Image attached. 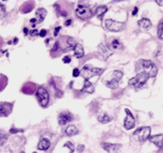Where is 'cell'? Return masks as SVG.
Masks as SVG:
<instances>
[{
	"label": "cell",
	"instance_id": "ac0fdd59",
	"mask_svg": "<svg viewBox=\"0 0 163 153\" xmlns=\"http://www.w3.org/2000/svg\"><path fill=\"white\" fill-rule=\"evenodd\" d=\"M94 92V87L93 85L89 81L85 80V83H84V87L81 89V93H92Z\"/></svg>",
	"mask_w": 163,
	"mask_h": 153
},
{
	"label": "cell",
	"instance_id": "e0dca14e",
	"mask_svg": "<svg viewBox=\"0 0 163 153\" xmlns=\"http://www.w3.org/2000/svg\"><path fill=\"white\" fill-rule=\"evenodd\" d=\"M138 25L141 27V29L149 30L152 27V23L148 18H141V20L138 21Z\"/></svg>",
	"mask_w": 163,
	"mask_h": 153
},
{
	"label": "cell",
	"instance_id": "d4e9b609",
	"mask_svg": "<svg viewBox=\"0 0 163 153\" xmlns=\"http://www.w3.org/2000/svg\"><path fill=\"white\" fill-rule=\"evenodd\" d=\"M106 87L111 89H115L118 87V81L117 80H115L114 78H112L110 81L106 82Z\"/></svg>",
	"mask_w": 163,
	"mask_h": 153
},
{
	"label": "cell",
	"instance_id": "484cf974",
	"mask_svg": "<svg viewBox=\"0 0 163 153\" xmlns=\"http://www.w3.org/2000/svg\"><path fill=\"white\" fill-rule=\"evenodd\" d=\"M124 75V74H123V72L122 71H119V70H116V71H114L113 72V78L115 79V80H117L118 81H120L121 80H122V77Z\"/></svg>",
	"mask_w": 163,
	"mask_h": 153
},
{
	"label": "cell",
	"instance_id": "5bb4252c",
	"mask_svg": "<svg viewBox=\"0 0 163 153\" xmlns=\"http://www.w3.org/2000/svg\"><path fill=\"white\" fill-rule=\"evenodd\" d=\"M149 138V141L152 142L153 144H155L158 148H162V142H163V135L162 134H159V135H156V136H152Z\"/></svg>",
	"mask_w": 163,
	"mask_h": 153
},
{
	"label": "cell",
	"instance_id": "d6a6232c",
	"mask_svg": "<svg viewBox=\"0 0 163 153\" xmlns=\"http://www.w3.org/2000/svg\"><path fill=\"white\" fill-rule=\"evenodd\" d=\"M62 61H63L64 63H70L71 62V58L69 56H65V57H63Z\"/></svg>",
	"mask_w": 163,
	"mask_h": 153
},
{
	"label": "cell",
	"instance_id": "1f68e13d",
	"mask_svg": "<svg viewBox=\"0 0 163 153\" xmlns=\"http://www.w3.org/2000/svg\"><path fill=\"white\" fill-rule=\"evenodd\" d=\"M4 140H5V136H4V134H3L2 132H0V146L4 142Z\"/></svg>",
	"mask_w": 163,
	"mask_h": 153
},
{
	"label": "cell",
	"instance_id": "277c9868",
	"mask_svg": "<svg viewBox=\"0 0 163 153\" xmlns=\"http://www.w3.org/2000/svg\"><path fill=\"white\" fill-rule=\"evenodd\" d=\"M150 132H151V128L150 127H148V126L140 127L134 132L133 137L134 138L137 139L138 141L143 142V141L147 140L149 138Z\"/></svg>",
	"mask_w": 163,
	"mask_h": 153
},
{
	"label": "cell",
	"instance_id": "7bdbcfd3",
	"mask_svg": "<svg viewBox=\"0 0 163 153\" xmlns=\"http://www.w3.org/2000/svg\"><path fill=\"white\" fill-rule=\"evenodd\" d=\"M21 153H24V152H21Z\"/></svg>",
	"mask_w": 163,
	"mask_h": 153
},
{
	"label": "cell",
	"instance_id": "603a6c76",
	"mask_svg": "<svg viewBox=\"0 0 163 153\" xmlns=\"http://www.w3.org/2000/svg\"><path fill=\"white\" fill-rule=\"evenodd\" d=\"M8 84V78L4 75L0 74V92H2Z\"/></svg>",
	"mask_w": 163,
	"mask_h": 153
},
{
	"label": "cell",
	"instance_id": "4fadbf2b",
	"mask_svg": "<svg viewBox=\"0 0 163 153\" xmlns=\"http://www.w3.org/2000/svg\"><path fill=\"white\" fill-rule=\"evenodd\" d=\"M98 52L99 54L104 57V59H107L110 55L112 54L111 50L109 49V47H107L104 44H99L98 47Z\"/></svg>",
	"mask_w": 163,
	"mask_h": 153
},
{
	"label": "cell",
	"instance_id": "ffe728a7",
	"mask_svg": "<svg viewBox=\"0 0 163 153\" xmlns=\"http://www.w3.org/2000/svg\"><path fill=\"white\" fill-rule=\"evenodd\" d=\"M35 4L34 2H26L25 4H23L21 7V11L22 13H29L30 11H31V10L34 8Z\"/></svg>",
	"mask_w": 163,
	"mask_h": 153
},
{
	"label": "cell",
	"instance_id": "6da1fadb",
	"mask_svg": "<svg viewBox=\"0 0 163 153\" xmlns=\"http://www.w3.org/2000/svg\"><path fill=\"white\" fill-rule=\"evenodd\" d=\"M135 71L137 72V74H143L149 78L156 76L158 69L153 61L148 60H139L135 63Z\"/></svg>",
	"mask_w": 163,
	"mask_h": 153
},
{
	"label": "cell",
	"instance_id": "7a4b0ae2",
	"mask_svg": "<svg viewBox=\"0 0 163 153\" xmlns=\"http://www.w3.org/2000/svg\"><path fill=\"white\" fill-rule=\"evenodd\" d=\"M104 72V69H98V68H92L90 65H86L81 71H80V73L81 74V75L85 80L88 81V79H90L91 77L95 76V75H100L102 73Z\"/></svg>",
	"mask_w": 163,
	"mask_h": 153
},
{
	"label": "cell",
	"instance_id": "83f0119b",
	"mask_svg": "<svg viewBox=\"0 0 163 153\" xmlns=\"http://www.w3.org/2000/svg\"><path fill=\"white\" fill-rule=\"evenodd\" d=\"M5 15H6V8L0 3V17H4Z\"/></svg>",
	"mask_w": 163,
	"mask_h": 153
},
{
	"label": "cell",
	"instance_id": "30bf717a",
	"mask_svg": "<svg viewBox=\"0 0 163 153\" xmlns=\"http://www.w3.org/2000/svg\"><path fill=\"white\" fill-rule=\"evenodd\" d=\"M73 119H74V116L72 113H70L68 112L61 113H60L59 117H58V122L61 125H66L68 122H71Z\"/></svg>",
	"mask_w": 163,
	"mask_h": 153
},
{
	"label": "cell",
	"instance_id": "b9f144b4",
	"mask_svg": "<svg viewBox=\"0 0 163 153\" xmlns=\"http://www.w3.org/2000/svg\"><path fill=\"white\" fill-rule=\"evenodd\" d=\"M156 3H157V4H158L159 5H161V6L162 5V1H160V0H156Z\"/></svg>",
	"mask_w": 163,
	"mask_h": 153
},
{
	"label": "cell",
	"instance_id": "ee69618b",
	"mask_svg": "<svg viewBox=\"0 0 163 153\" xmlns=\"http://www.w3.org/2000/svg\"><path fill=\"white\" fill-rule=\"evenodd\" d=\"M33 153H36V152H33Z\"/></svg>",
	"mask_w": 163,
	"mask_h": 153
},
{
	"label": "cell",
	"instance_id": "7402d4cb",
	"mask_svg": "<svg viewBox=\"0 0 163 153\" xmlns=\"http://www.w3.org/2000/svg\"><path fill=\"white\" fill-rule=\"evenodd\" d=\"M107 10H108V8L106 7L105 5H101V6H98V7L97 8L96 12H95V13H96V15L98 16V17L100 20H102L104 13H105Z\"/></svg>",
	"mask_w": 163,
	"mask_h": 153
},
{
	"label": "cell",
	"instance_id": "60d3db41",
	"mask_svg": "<svg viewBox=\"0 0 163 153\" xmlns=\"http://www.w3.org/2000/svg\"><path fill=\"white\" fill-rule=\"evenodd\" d=\"M23 33H24V35H25V36H27V35H28V33H29V30H28L27 28H24V29H23Z\"/></svg>",
	"mask_w": 163,
	"mask_h": 153
},
{
	"label": "cell",
	"instance_id": "cb8c5ba5",
	"mask_svg": "<svg viewBox=\"0 0 163 153\" xmlns=\"http://www.w3.org/2000/svg\"><path fill=\"white\" fill-rule=\"evenodd\" d=\"M98 120L100 123H103V124H106V123H109L111 121V118L107 114V113H103L102 115L98 116Z\"/></svg>",
	"mask_w": 163,
	"mask_h": 153
},
{
	"label": "cell",
	"instance_id": "5b68a950",
	"mask_svg": "<svg viewBox=\"0 0 163 153\" xmlns=\"http://www.w3.org/2000/svg\"><path fill=\"white\" fill-rule=\"evenodd\" d=\"M36 95L40 105L42 107H47L48 104V102H49V94H48V91L45 89L44 87H40L37 89Z\"/></svg>",
	"mask_w": 163,
	"mask_h": 153
},
{
	"label": "cell",
	"instance_id": "7c38bea8",
	"mask_svg": "<svg viewBox=\"0 0 163 153\" xmlns=\"http://www.w3.org/2000/svg\"><path fill=\"white\" fill-rule=\"evenodd\" d=\"M36 91V85L32 82H26L22 86V92L25 94H33Z\"/></svg>",
	"mask_w": 163,
	"mask_h": 153
},
{
	"label": "cell",
	"instance_id": "e575fe53",
	"mask_svg": "<svg viewBox=\"0 0 163 153\" xmlns=\"http://www.w3.org/2000/svg\"><path fill=\"white\" fill-rule=\"evenodd\" d=\"M30 34L31 37H35V36H38L39 35V32L37 31V30H34V31H30Z\"/></svg>",
	"mask_w": 163,
	"mask_h": 153
},
{
	"label": "cell",
	"instance_id": "3957f363",
	"mask_svg": "<svg viewBox=\"0 0 163 153\" xmlns=\"http://www.w3.org/2000/svg\"><path fill=\"white\" fill-rule=\"evenodd\" d=\"M148 77L143 74H137L133 78H131L129 81V85L132 87H135L136 89L141 88L148 81Z\"/></svg>",
	"mask_w": 163,
	"mask_h": 153
},
{
	"label": "cell",
	"instance_id": "74e56055",
	"mask_svg": "<svg viewBox=\"0 0 163 153\" xmlns=\"http://www.w3.org/2000/svg\"><path fill=\"white\" fill-rule=\"evenodd\" d=\"M137 12H138V8L135 7V9H134V10H133V12H132V15H133V16L136 15V14H137Z\"/></svg>",
	"mask_w": 163,
	"mask_h": 153
},
{
	"label": "cell",
	"instance_id": "4dcf8cb0",
	"mask_svg": "<svg viewBox=\"0 0 163 153\" xmlns=\"http://www.w3.org/2000/svg\"><path fill=\"white\" fill-rule=\"evenodd\" d=\"M80 75V70L78 69H74V71H73V76L74 77H78L79 75Z\"/></svg>",
	"mask_w": 163,
	"mask_h": 153
},
{
	"label": "cell",
	"instance_id": "8fae6325",
	"mask_svg": "<svg viewBox=\"0 0 163 153\" xmlns=\"http://www.w3.org/2000/svg\"><path fill=\"white\" fill-rule=\"evenodd\" d=\"M103 148L106 152L109 153H118L119 150L122 148L121 145H118V144H110V143H104L103 145Z\"/></svg>",
	"mask_w": 163,
	"mask_h": 153
},
{
	"label": "cell",
	"instance_id": "9c48e42d",
	"mask_svg": "<svg viewBox=\"0 0 163 153\" xmlns=\"http://www.w3.org/2000/svg\"><path fill=\"white\" fill-rule=\"evenodd\" d=\"M13 104L10 102H1L0 103V117H7L11 113Z\"/></svg>",
	"mask_w": 163,
	"mask_h": 153
},
{
	"label": "cell",
	"instance_id": "8992f818",
	"mask_svg": "<svg viewBox=\"0 0 163 153\" xmlns=\"http://www.w3.org/2000/svg\"><path fill=\"white\" fill-rule=\"evenodd\" d=\"M105 28L109 31L118 32L124 28V23L117 22V21H114L111 19H107L105 21Z\"/></svg>",
	"mask_w": 163,
	"mask_h": 153
},
{
	"label": "cell",
	"instance_id": "d590c367",
	"mask_svg": "<svg viewBox=\"0 0 163 153\" xmlns=\"http://www.w3.org/2000/svg\"><path fill=\"white\" fill-rule=\"evenodd\" d=\"M84 148H85V146H83V145H80V146H78V147H77V151H78V152H82L84 151Z\"/></svg>",
	"mask_w": 163,
	"mask_h": 153
},
{
	"label": "cell",
	"instance_id": "d6986e66",
	"mask_svg": "<svg viewBox=\"0 0 163 153\" xmlns=\"http://www.w3.org/2000/svg\"><path fill=\"white\" fill-rule=\"evenodd\" d=\"M74 51L75 57H77V58H81V57L84 56V49H83V47H82L81 44L77 43V44L74 46Z\"/></svg>",
	"mask_w": 163,
	"mask_h": 153
},
{
	"label": "cell",
	"instance_id": "f35d334b",
	"mask_svg": "<svg viewBox=\"0 0 163 153\" xmlns=\"http://www.w3.org/2000/svg\"><path fill=\"white\" fill-rule=\"evenodd\" d=\"M30 23H34L33 24V27L36 25V18H32V19H30Z\"/></svg>",
	"mask_w": 163,
	"mask_h": 153
},
{
	"label": "cell",
	"instance_id": "f546056e",
	"mask_svg": "<svg viewBox=\"0 0 163 153\" xmlns=\"http://www.w3.org/2000/svg\"><path fill=\"white\" fill-rule=\"evenodd\" d=\"M64 146H67V147H68V148L71 150V153L73 152L74 151V145L71 143V142H67V143L64 145Z\"/></svg>",
	"mask_w": 163,
	"mask_h": 153
},
{
	"label": "cell",
	"instance_id": "44dd1931",
	"mask_svg": "<svg viewBox=\"0 0 163 153\" xmlns=\"http://www.w3.org/2000/svg\"><path fill=\"white\" fill-rule=\"evenodd\" d=\"M78 133H79V129L75 125H68L67 127V129H66V134H67V136H69V137L74 136V135H76Z\"/></svg>",
	"mask_w": 163,
	"mask_h": 153
},
{
	"label": "cell",
	"instance_id": "52a82bcc",
	"mask_svg": "<svg viewBox=\"0 0 163 153\" xmlns=\"http://www.w3.org/2000/svg\"><path fill=\"white\" fill-rule=\"evenodd\" d=\"M76 15L79 18L86 20L90 18L92 16V12L90 10V8L86 7V6H79L76 10Z\"/></svg>",
	"mask_w": 163,
	"mask_h": 153
},
{
	"label": "cell",
	"instance_id": "4316f807",
	"mask_svg": "<svg viewBox=\"0 0 163 153\" xmlns=\"http://www.w3.org/2000/svg\"><path fill=\"white\" fill-rule=\"evenodd\" d=\"M111 46H112L113 49H120L123 48V45L119 43V41L118 39H114V40L112 41Z\"/></svg>",
	"mask_w": 163,
	"mask_h": 153
},
{
	"label": "cell",
	"instance_id": "2e32d148",
	"mask_svg": "<svg viewBox=\"0 0 163 153\" xmlns=\"http://www.w3.org/2000/svg\"><path fill=\"white\" fill-rule=\"evenodd\" d=\"M47 16V10L43 8H40L36 10V23H42Z\"/></svg>",
	"mask_w": 163,
	"mask_h": 153
},
{
	"label": "cell",
	"instance_id": "ba28073f",
	"mask_svg": "<svg viewBox=\"0 0 163 153\" xmlns=\"http://www.w3.org/2000/svg\"><path fill=\"white\" fill-rule=\"evenodd\" d=\"M125 113H126V118L124 119V126L125 127L126 130H130L135 127V117L133 114L131 113V112L126 108L125 109Z\"/></svg>",
	"mask_w": 163,
	"mask_h": 153
},
{
	"label": "cell",
	"instance_id": "ab89813d",
	"mask_svg": "<svg viewBox=\"0 0 163 153\" xmlns=\"http://www.w3.org/2000/svg\"><path fill=\"white\" fill-rule=\"evenodd\" d=\"M71 23H72V20H71V19H69V20H67V22L65 23V25H66V26H69Z\"/></svg>",
	"mask_w": 163,
	"mask_h": 153
},
{
	"label": "cell",
	"instance_id": "8d00e7d4",
	"mask_svg": "<svg viewBox=\"0 0 163 153\" xmlns=\"http://www.w3.org/2000/svg\"><path fill=\"white\" fill-rule=\"evenodd\" d=\"M60 29H61V27H60H60H57V28L55 29V31H54V35L55 37H56V36L58 35V32L60 31Z\"/></svg>",
	"mask_w": 163,
	"mask_h": 153
},
{
	"label": "cell",
	"instance_id": "9a60e30c",
	"mask_svg": "<svg viewBox=\"0 0 163 153\" xmlns=\"http://www.w3.org/2000/svg\"><path fill=\"white\" fill-rule=\"evenodd\" d=\"M50 145H51V143H50L49 139L43 138H42L41 141L39 142L37 148H38L39 150H41V151H46V150H48V149L49 148Z\"/></svg>",
	"mask_w": 163,
	"mask_h": 153
},
{
	"label": "cell",
	"instance_id": "836d02e7",
	"mask_svg": "<svg viewBox=\"0 0 163 153\" xmlns=\"http://www.w3.org/2000/svg\"><path fill=\"white\" fill-rule=\"evenodd\" d=\"M46 35H47V31L46 30H42L39 32V36L41 37H46Z\"/></svg>",
	"mask_w": 163,
	"mask_h": 153
},
{
	"label": "cell",
	"instance_id": "f1b7e54d",
	"mask_svg": "<svg viewBox=\"0 0 163 153\" xmlns=\"http://www.w3.org/2000/svg\"><path fill=\"white\" fill-rule=\"evenodd\" d=\"M158 37L160 39H162V22L159 23V26H158Z\"/></svg>",
	"mask_w": 163,
	"mask_h": 153
}]
</instances>
